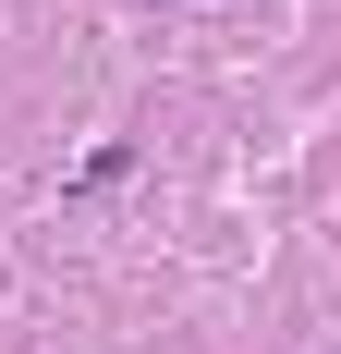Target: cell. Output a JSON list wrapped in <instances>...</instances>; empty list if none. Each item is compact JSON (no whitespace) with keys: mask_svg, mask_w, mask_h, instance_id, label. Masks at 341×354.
<instances>
[]
</instances>
